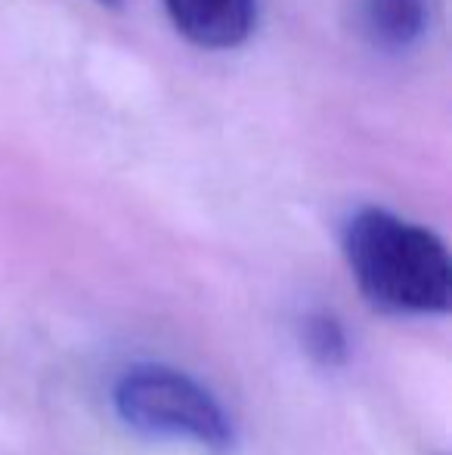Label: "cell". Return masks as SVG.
Returning <instances> with one entry per match:
<instances>
[{
    "label": "cell",
    "mask_w": 452,
    "mask_h": 455,
    "mask_svg": "<svg viewBox=\"0 0 452 455\" xmlns=\"http://www.w3.org/2000/svg\"><path fill=\"white\" fill-rule=\"evenodd\" d=\"M344 254L375 307L397 313L449 310V251L431 229L385 208H362L344 227Z\"/></svg>",
    "instance_id": "cell-1"
},
{
    "label": "cell",
    "mask_w": 452,
    "mask_h": 455,
    "mask_svg": "<svg viewBox=\"0 0 452 455\" xmlns=\"http://www.w3.org/2000/svg\"><path fill=\"white\" fill-rule=\"evenodd\" d=\"M115 409L131 427L164 437H189L214 450L233 440L220 403L189 375L164 365H137L115 384Z\"/></svg>",
    "instance_id": "cell-2"
},
{
    "label": "cell",
    "mask_w": 452,
    "mask_h": 455,
    "mask_svg": "<svg viewBox=\"0 0 452 455\" xmlns=\"http://www.w3.org/2000/svg\"><path fill=\"white\" fill-rule=\"evenodd\" d=\"M174 28L202 50H235L258 25V0H164Z\"/></svg>",
    "instance_id": "cell-3"
},
{
    "label": "cell",
    "mask_w": 452,
    "mask_h": 455,
    "mask_svg": "<svg viewBox=\"0 0 452 455\" xmlns=\"http://www.w3.org/2000/svg\"><path fill=\"white\" fill-rule=\"evenodd\" d=\"M431 25V0H360V28L381 50H409Z\"/></svg>",
    "instance_id": "cell-4"
},
{
    "label": "cell",
    "mask_w": 452,
    "mask_h": 455,
    "mask_svg": "<svg viewBox=\"0 0 452 455\" xmlns=\"http://www.w3.org/2000/svg\"><path fill=\"white\" fill-rule=\"evenodd\" d=\"M304 347L322 365H341L347 360V335L338 319L329 313H316L304 323Z\"/></svg>",
    "instance_id": "cell-5"
},
{
    "label": "cell",
    "mask_w": 452,
    "mask_h": 455,
    "mask_svg": "<svg viewBox=\"0 0 452 455\" xmlns=\"http://www.w3.org/2000/svg\"><path fill=\"white\" fill-rule=\"evenodd\" d=\"M99 4H106V6H118L121 0H99Z\"/></svg>",
    "instance_id": "cell-6"
}]
</instances>
